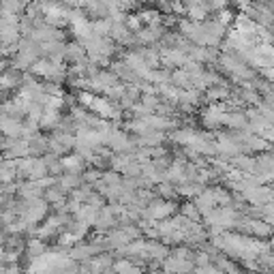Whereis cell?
<instances>
[{"mask_svg":"<svg viewBox=\"0 0 274 274\" xmlns=\"http://www.w3.org/2000/svg\"><path fill=\"white\" fill-rule=\"evenodd\" d=\"M82 165H84V156H69V159L62 161V167L69 169V174H80L82 172Z\"/></svg>","mask_w":274,"mask_h":274,"instance_id":"cell-4","label":"cell"},{"mask_svg":"<svg viewBox=\"0 0 274 274\" xmlns=\"http://www.w3.org/2000/svg\"><path fill=\"white\" fill-rule=\"evenodd\" d=\"M116 272L118 274H141V270L137 268L135 264L129 262V259H122V262L116 264Z\"/></svg>","mask_w":274,"mask_h":274,"instance_id":"cell-5","label":"cell"},{"mask_svg":"<svg viewBox=\"0 0 274 274\" xmlns=\"http://www.w3.org/2000/svg\"><path fill=\"white\" fill-rule=\"evenodd\" d=\"M77 184H80V180H77L75 174H67V176H62V178H60V186L62 188H73Z\"/></svg>","mask_w":274,"mask_h":274,"instance_id":"cell-6","label":"cell"},{"mask_svg":"<svg viewBox=\"0 0 274 274\" xmlns=\"http://www.w3.org/2000/svg\"><path fill=\"white\" fill-rule=\"evenodd\" d=\"M172 210H174V204H169V201H163V199H156V201H152L150 204V208L146 210V214L150 219H165V217H169L172 214Z\"/></svg>","mask_w":274,"mask_h":274,"instance_id":"cell-3","label":"cell"},{"mask_svg":"<svg viewBox=\"0 0 274 274\" xmlns=\"http://www.w3.org/2000/svg\"><path fill=\"white\" fill-rule=\"evenodd\" d=\"M208 223L217 229H225V227H231L236 223V212L231 208H217L210 217H208Z\"/></svg>","mask_w":274,"mask_h":274,"instance_id":"cell-2","label":"cell"},{"mask_svg":"<svg viewBox=\"0 0 274 274\" xmlns=\"http://www.w3.org/2000/svg\"><path fill=\"white\" fill-rule=\"evenodd\" d=\"M47 212V204L43 199H28V206H24V212H22V221L24 223H37L41 221Z\"/></svg>","mask_w":274,"mask_h":274,"instance_id":"cell-1","label":"cell"}]
</instances>
